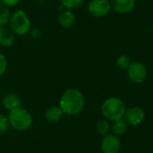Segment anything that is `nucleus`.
Wrapping results in <instances>:
<instances>
[{
    "label": "nucleus",
    "instance_id": "obj_14",
    "mask_svg": "<svg viewBox=\"0 0 153 153\" xmlns=\"http://www.w3.org/2000/svg\"><path fill=\"white\" fill-rule=\"evenodd\" d=\"M126 129H127L126 123L122 118L113 121L112 130L115 133V134H117V135H122V134H124L126 132Z\"/></svg>",
    "mask_w": 153,
    "mask_h": 153
},
{
    "label": "nucleus",
    "instance_id": "obj_17",
    "mask_svg": "<svg viewBox=\"0 0 153 153\" xmlns=\"http://www.w3.org/2000/svg\"><path fill=\"white\" fill-rule=\"evenodd\" d=\"M109 125L107 121L105 120H100L97 124V131L101 135H108L109 132Z\"/></svg>",
    "mask_w": 153,
    "mask_h": 153
},
{
    "label": "nucleus",
    "instance_id": "obj_8",
    "mask_svg": "<svg viewBox=\"0 0 153 153\" xmlns=\"http://www.w3.org/2000/svg\"><path fill=\"white\" fill-rule=\"evenodd\" d=\"M120 141L113 134H108L101 142V150L104 153H118L120 150Z\"/></svg>",
    "mask_w": 153,
    "mask_h": 153
},
{
    "label": "nucleus",
    "instance_id": "obj_7",
    "mask_svg": "<svg viewBox=\"0 0 153 153\" xmlns=\"http://www.w3.org/2000/svg\"><path fill=\"white\" fill-rule=\"evenodd\" d=\"M144 116L145 113L143 108L139 107H134L126 110L124 117L126 124L130 126H137L143 122Z\"/></svg>",
    "mask_w": 153,
    "mask_h": 153
},
{
    "label": "nucleus",
    "instance_id": "obj_19",
    "mask_svg": "<svg viewBox=\"0 0 153 153\" xmlns=\"http://www.w3.org/2000/svg\"><path fill=\"white\" fill-rule=\"evenodd\" d=\"M9 121H8V117H5L4 115L0 114V134L5 133L8 129L9 126Z\"/></svg>",
    "mask_w": 153,
    "mask_h": 153
},
{
    "label": "nucleus",
    "instance_id": "obj_16",
    "mask_svg": "<svg viewBox=\"0 0 153 153\" xmlns=\"http://www.w3.org/2000/svg\"><path fill=\"white\" fill-rule=\"evenodd\" d=\"M130 65H131L130 58L127 56H125V55L119 56L117 61V65L121 70H127L128 67L130 66Z\"/></svg>",
    "mask_w": 153,
    "mask_h": 153
},
{
    "label": "nucleus",
    "instance_id": "obj_22",
    "mask_svg": "<svg viewBox=\"0 0 153 153\" xmlns=\"http://www.w3.org/2000/svg\"><path fill=\"white\" fill-rule=\"evenodd\" d=\"M152 34H153V28H152Z\"/></svg>",
    "mask_w": 153,
    "mask_h": 153
},
{
    "label": "nucleus",
    "instance_id": "obj_11",
    "mask_svg": "<svg viewBox=\"0 0 153 153\" xmlns=\"http://www.w3.org/2000/svg\"><path fill=\"white\" fill-rule=\"evenodd\" d=\"M14 41L13 32L4 27H0V45L4 47L11 46Z\"/></svg>",
    "mask_w": 153,
    "mask_h": 153
},
{
    "label": "nucleus",
    "instance_id": "obj_20",
    "mask_svg": "<svg viewBox=\"0 0 153 153\" xmlns=\"http://www.w3.org/2000/svg\"><path fill=\"white\" fill-rule=\"evenodd\" d=\"M7 67V61L4 55L0 54V76L5 72Z\"/></svg>",
    "mask_w": 153,
    "mask_h": 153
},
{
    "label": "nucleus",
    "instance_id": "obj_4",
    "mask_svg": "<svg viewBox=\"0 0 153 153\" xmlns=\"http://www.w3.org/2000/svg\"><path fill=\"white\" fill-rule=\"evenodd\" d=\"M10 25L13 32L18 35H25L30 28V22L24 11L17 10L10 18Z\"/></svg>",
    "mask_w": 153,
    "mask_h": 153
},
{
    "label": "nucleus",
    "instance_id": "obj_2",
    "mask_svg": "<svg viewBox=\"0 0 153 153\" xmlns=\"http://www.w3.org/2000/svg\"><path fill=\"white\" fill-rule=\"evenodd\" d=\"M125 103L117 98H110L104 101L101 107L102 115L108 120H117L124 117L126 113Z\"/></svg>",
    "mask_w": 153,
    "mask_h": 153
},
{
    "label": "nucleus",
    "instance_id": "obj_12",
    "mask_svg": "<svg viewBox=\"0 0 153 153\" xmlns=\"http://www.w3.org/2000/svg\"><path fill=\"white\" fill-rule=\"evenodd\" d=\"M63 114L64 113H63L62 109L59 107H50L46 110L45 117L48 122L56 123V122H58L61 119Z\"/></svg>",
    "mask_w": 153,
    "mask_h": 153
},
{
    "label": "nucleus",
    "instance_id": "obj_10",
    "mask_svg": "<svg viewBox=\"0 0 153 153\" xmlns=\"http://www.w3.org/2000/svg\"><path fill=\"white\" fill-rule=\"evenodd\" d=\"M3 105L5 109L12 111L22 107V100L16 93H9L4 98Z\"/></svg>",
    "mask_w": 153,
    "mask_h": 153
},
{
    "label": "nucleus",
    "instance_id": "obj_15",
    "mask_svg": "<svg viewBox=\"0 0 153 153\" xmlns=\"http://www.w3.org/2000/svg\"><path fill=\"white\" fill-rule=\"evenodd\" d=\"M10 11L6 5L0 3V27H4L10 21Z\"/></svg>",
    "mask_w": 153,
    "mask_h": 153
},
{
    "label": "nucleus",
    "instance_id": "obj_13",
    "mask_svg": "<svg viewBox=\"0 0 153 153\" xmlns=\"http://www.w3.org/2000/svg\"><path fill=\"white\" fill-rule=\"evenodd\" d=\"M74 21H75V17H74V13L69 10L63 11L58 16L59 24L64 28L71 27L74 23Z\"/></svg>",
    "mask_w": 153,
    "mask_h": 153
},
{
    "label": "nucleus",
    "instance_id": "obj_21",
    "mask_svg": "<svg viewBox=\"0 0 153 153\" xmlns=\"http://www.w3.org/2000/svg\"><path fill=\"white\" fill-rule=\"evenodd\" d=\"M0 1L3 4L6 6H14L20 2V0H0Z\"/></svg>",
    "mask_w": 153,
    "mask_h": 153
},
{
    "label": "nucleus",
    "instance_id": "obj_5",
    "mask_svg": "<svg viewBox=\"0 0 153 153\" xmlns=\"http://www.w3.org/2000/svg\"><path fill=\"white\" fill-rule=\"evenodd\" d=\"M111 9V4L108 0H91L88 4L89 13L94 17H103Z\"/></svg>",
    "mask_w": 153,
    "mask_h": 153
},
{
    "label": "nucleus",
    "instance_id": "obj_3",
    "mask_svg": "<svg viewBox=\"0 0 153 153\" xmlns=\"http://www.w3.org/2000/svg\"><path fill=\"white\" fill-rule=\"evenodd\" d=\"M7 117L9 125L17 131H25L32 125L31 115L22 108L10 111Z\"/></svg>",
    "mask_w": 153,
    "mask_h": 153
},
{
    "label": "nucleus",
    "instance_id": "obj_18",
    "mask_svg": "<svg viewBox=\"0 0 153 153\" xmlns=\"http://www.w3.org/2000/svg\"><path fill=\"white\" fill-rule=\"evenodd\" d=\"M83 0H61L62 4L68 8V9H73V8H77L79 7Z\"/></svg>",
    "mask_w": 153,
    "mask_h": 153
},
{
    "label": "nucleus",
    "instance_id": "obj_6",
    "mask_svg": "<svg viewBox=\"0 0 153 153\" xmlns=\"http://www.w3.org/2000/svg\"><path fill=\"white\" fill-rule=\"evenodd\" d=\"M127 74L129 79L134 82V83H141L143 82L147 75V71L145 66L139 63V62H134L131 63L130 66L127 69Z\"/></svg>",
    "mask_w": 153,
    "mask_h": 153
},
{
    "label": "nucleus",
    "instance_id": "obj_9",
    "mask_svg": "<svg viewBox=\"0 0 153 153\" xmlns=\"http://www.w3.org/2000/svg\"><path fill=\"white\" fill-rule=\"evenodd\" d=\"M135 0H112L111 7L118 13H128L134 8Z\"/></svg>",
    "mask_w": 153,
    "mask_h": 153
},
{
    "label": "nucleus",
    "instance_id": "obj_1",
    "mask_svg": "<svg viewBox=\"0 0 153 153\" xmlns=\"http://www.w3.org/2000/svg\"><path fill=\"white\" fill-rule=\"evenodd\" d=\"M84 103V96L79 90L68 89L60 99L59 108L62 109L63 113L69 116H74L82 110Z\"/></svg>",
    "mask_w": 153,
    "mask_h": 153
}]
</instances>
